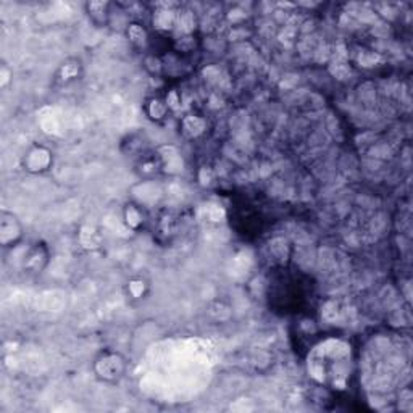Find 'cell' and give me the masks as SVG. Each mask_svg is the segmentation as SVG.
<instances>
[{
    "label": "cell",
    "mask_w": 413,
    "mask_h": 413,
    "mask_svg": "<svg viewBox=\"0 0 413 413\" xmlns=\"http://www.w3.org/2000/svg\"><path fill=\"white\" fill-rule=\"evenodd\" d=\"M23 235L22 223L12 212H0V244L2 247H13Z\"/></svg>",
    "instance_id": "obj_1"
},
{
    "label": "cell",
    "mask_w": 413,
    "mask_h": 413,
    "mask_svg": "<svg viewBox=\"0 0 413 413\" xmlns=\"http://www.w3.org/2000/svg\"><path fill=\"white\" fill-rule=\"evenodd\" d=\"M126 363L118 354H103L96 363L97 375L106 381H115L123 376Z\"/></svg>",
    "instance_id": "obj_2"
},
{
    "label": "cell",
    "mask_w": 413,
    "mask_h": 413,
    "mask_svg": "<svg viewBox=\"0 0 413 413\" xmlns=\"http://www.w3.org/2000/svg\"><path fill=\"white\" fill-rule=\"evenodd\" d=\"M52 163V153L46 147H34L28 153H24L23 167L29 173L47 171Z\"/></svg>",
    "instance_id": "obj_3"
},
{
    "label": "cell",
    "mask_w": 413,
    "mask_h": 413,
    "mask_svg": "<svg viewBox=\"0 0 413 413\" xmlns=\"http://www.w3.org/2000/svg\"><path fill=\"white\" fill-rule=\"evenodd\" d=\"M128 37L133 44H139V46H141V44L146 42L147 39L146 29H144L141 24H136V23L128 24Z\"/></svg>",
    "instance_id": "obj_4"
},
{
    "label": "cell",
    "mask_w": 413,
    "mask_h": 413,
    "mask_svg": "<svg viewBox=\"0 0 413 413\" xmlns=\"http://www.w3.org/2000/svg\"><path fill=\"white\" fill-rule=\"evenodd\" d=\"M78 68H79V63L74 62L71 63H63V67L60 71H62V79L63 81H69V79L73 78H78Z\"/></svg>",
    "instance_id": "obj_5"
}]
</instances>
